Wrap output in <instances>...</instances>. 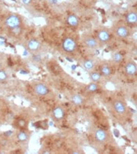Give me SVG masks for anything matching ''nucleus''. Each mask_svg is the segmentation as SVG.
I'll return each mask as SVG.
<instances>
[{"instance_id":"f257e3e1","label":"nucleus","mask_w":137,"mask_h":154,"mask_svg":"<svg viewBox=\"0 0 137 154\" xmlns=\"http://www.w3.org/2000/svg\"><path fill=\"white\" fill-rule=\"evenodd\" d=\"M62 49L67 53L74 52L77 49V42L72 37H67L62 41Z\"/></svg>"},{"instance_id":"f03ea898","label":"nucleus","mask_w":137,"mask_h":154,"mask_svg":"<svg viewBox=\"0 0 137 154\" xmlns=\"http://www.w3.org/2000/svg\"><path fill=\"white\" fill-rule=\"evenodd\" d=\"M25 47H26L27 51L34 54V53H37L40 50V48L41 47V42L38 40L34 39V38H32L26 42V46Z\"/></svg>"},{"instance_id":"7ed1b4c3","label":"nucleus","mask_w":137,"mask_h":154,"mask_svg":"<svg viewBox=\"0 0 137 154\" xmlns=\"http://www.w3.org/2000/svg\"><path fill=\"white\" fill-rule=\"evenodd\" d=\"M83 41H84V45L89 49L94 50L99 47V41H97V39H96L95 38L90 35L84 37Z\"/></svg>"},{"instance_id":"20e7f679","label":"nucleus","mask_w":137,"mask_h":154,"mask_svg":"<svg viewBox=\"0 0 137 154\" xmlns=\"http://www.w3.org/2000/svg\"><path fill=\"white\" fill-rule=\"evenodd\" d=\"M5 25L12 29H16L21 25V19L17 16H10L5 19Z\"/></svg>"},{"instance_id":"39448f33","label":"nucleus","mask_w":137,"mask_h":154,"mask_svg":"<svg viewBox=\"0 0 137 154\" xmlns=\"http://www.w3.org/2000/svg\"><path fill=\"white\" fill-rule=\"evenodd\" d=\"M34 91L38 96H45L49 94V88L43 83H37L34 86Z\"/></svg>"},{"instance_id":"423d86ee","label":"nucleus","mask_w":137,"mask_h":154,"mask_svg":"<svg viewBox=\"0 0 137 154\" xmlns=\"http://www.w3.org/2000/svg\"><path fill=\"white\" fill-rule=\"evenodd\" d=\"M115 34L120 38H126L130 35L129 29L124 26V25H119L115 29Z\"/></svg>"},{"instance_id":"0eeeda50","label":"nucleus","mask_w":137,"mask_h":154,"mask_svg":"<svg viewBox=\"0 0 137 154\" xmlns=\"http://www.w3.org/2000/svg\"><path fill=\"white\" fill-rule=\"evenodd\" d=\"M111 38V34L110 33L106 30V29H101L98 31L97 32V41L100 43L106 44L107 42L110 41Z\"/></svg>"},{"instance_id":"6e6552de","label":"nucleus","mask_w":137,"mask_h":154,"mask_svg":"<svg viewBox=\"0 0 137 154\" xmlns=\"http://www.w3.org/2000/svg\"><path fill=\"white\" fill-rule=\"evenodd\" d=\"M113 108L116 113L118 114H124L126 112V106L125 103H123L121 101L117 100L114 101L113 103Z\"/></svg>"},{"instance_id":"1a4fd4ad","label":"nucleus","mask_w":137,"mask_h":154,"mask_svg":"<svg viewBox=\"0 0 137 154\" xmlns=\"http://www.w3.org/2000/svg\"><path fill=\"white\" fill-rule=\"evenodd\" d=\"M107 133L102 129H97L94 133V139L99 143H103L107 140Z\"/></svg>"},{"instance_id":"9d476101","label":"nucleus","mask_w":137,"mask_h":154,"mask_svg":"<svg viewBox=\"0 0 137 154\" xmlns=\"http://www.w3.org/2000/svg\"><path fill=\"white\" fill-rule=\"evenodd\" d=\"M52 115L54 120H56L57 121H60L64 119L65 116V112H64V110L61 107H56L54 108L52 111Z\"/></svg>"},{"instance_id":"9b49d317","label":"nucleus","mask_w":137,"mask_h":154,"mask_svg":"<svg viewBox=\"0 0 137 154\" xmlns=\"http://www.w3.org/2000/svg\"><path fill=\"white\" fill-rule=\"evenodd\" d=\"M125 72L128 76H134L136 74L137 66L134 62H128L125 65Z\"/></svg>"},{"instance_id":"f8f14e48","label":"nucleus","mask_w":137,"mask_h":154,"mask_svg":"<svg viewBox=\"0 0 137 154\" xmlns=\"http://www.w3.org/2000/svg\"><path fill=\"white\" fill-rule=\"evenodd\" d=\"M112 68L109 65H103L100 66V73L103 77H110L112 74Z\"/></svg>"},{"instance_id":"ddd939ff","label":"nucleus","mask_w":137,"mask_h":154,"mask_svg":"<svg viewBox=\"0 0 137 154\" xmlns=\"http://www.w3.org/2000/svg\"><path fill=\"white\" fill-rule=\"evenodd\" d=\"M126 22H127V23H129V24H131V25L136 24V22H137L136 12H134V11L129 12V13L126 15Z\"/></svg>"},{"instance_id":"4468645a","label":"nucleus","mask_w":137,"mask_h":154,"mask_svg":"<svg viewBox=\"0 0 137 154\" xmlns=\"http://www.w3.org/2000/svg\"><path fill=\"white\" fill-rule=\"evenodd\" d=\"M82 65H83V68L84 70L87 71H90L94 68L95 63L92 59H86L83 62Z\"/></svg>"},{"instance_id":"2eb2a0df","label":"nucleus","mask_w":137,"mask_h":154,"mask_svg":"<svg viewBox=\"0 0 137 154\" xmlns=\"http://www.w3.org/2000/svg\"><path fill=\"white\" fill-rule=\"evenodd\" d=\"M67 22L70 26L77 27L79 25V19L74 15H70L67 18Z\"/></svg>"},{"instance_id":"dca6fc26","label":"nucleus","mask_w":137,"mask_h":154,"mask_svg":"<svg viewBox=\"0 0 137 154\" xmlns=\"http://www.w3.org/2000/svg\"><path fill=\"white\" fill-rule=\"evenodd\" d=\"M70 101L74 105H81L84 103V100L82 98V97L79 94H74L71 97H70Z\"/></svg>"},{"instance_id":"f3484780","label":"nucleus","mask_w":137,"mask_h":154,"mask_svg":"<svg viewBox=\"0 0 137 154\" xmlns=\"http://www.w3.org/2000/svg\"><path fill=\"white\" fill-rule=\"evenodd\" d=\"M101 77H102V75L100 74V72H97V71H93L90 74V80L93 82H94V83L99 82L100 81V79H101Z\"/></svg>"},{"instance_id":"a211bd4d","label":"nucleus","mask_w":137,"mask_h":154,"mask_svg":"<svg viewBox=\"0 0 137 154\" xmlns=\"http://www.w3.org/2000/svg\"><path fill=\"white\" fill-rule=\"evenodd\" d=\"M113 61L115 62V63H117V64H120L122 61L123 60V55L120 53V52H114L113 54Z\"/></svg>"},{"instance_id":"6ab92c4d","label":"nucleus","mask_w":137,"mask_h":154,"mask_svg":"<svg viewBox=\"0 0 137 154\" xmlns=\"http://www.w3.org/2000/svg\"><path fill=\"white\" fill-rule=\"evenodd\" d=\"M98 89H99V86H98V85H97V83H94V82L90 84L89 85L87 86V90H88L90 92H95V91H97Z\"/></svg>"},{"instance_id":"aec40b11","label":"nucleus","mask_w":137,"mask_h":154,"mask_svg":"<svg viewBox=\"0 0 137 154\" xmlns=\"http://www.w3.org/2000/svg\"><path fill=\"white\" fill-rule=\"evenodd\" d=\"M17 137L18 139V140H20V141H21V142H24V141H26V140H27V139H28V135H27V134H26L25 132L21 131V132L18 133Z\"/></svg>"},{"instance_id":"412c9836","label":"nucleus","mask_w":137,"mask_h":154,"mask_svg":"<svg viewBox=\"0 0 137 154\" xmlns=\"http://www.w3.org/2000/svg\"><path fill=\"white\" fill-rule=\"evenodd\" d=\"M7 79H8V74L3 70H0V82L5 81Z\"/></svg>"},{"instance_id":"4be33fe9","label":"nucleus","mask_w":137,"mask_h":154,"mask_svg":"<svg viewBox=\"0 0 137 154\" xmlns=\"http://www.w3.org/2000/svg\"><path fill=\"white\" fill-rule=\"evenodd\" d=\"M33 57H34V61H35V62H39L41 61V57L38 54H34Z\"/></svg>"},{"instance_id":"5701e85b","label":"nucleus","mask_w":137,"mask_h":154,"mask_svg":"<svg viewBox=\"0 0 137 154\" xmlns=\"http://www.w3.org/2000/svg\"><path fill=\"white\" fill-rule=\"evenodd\" d=\"M32 0H21V2L25 5H29Z\"/></svg>"}]
</instances>
